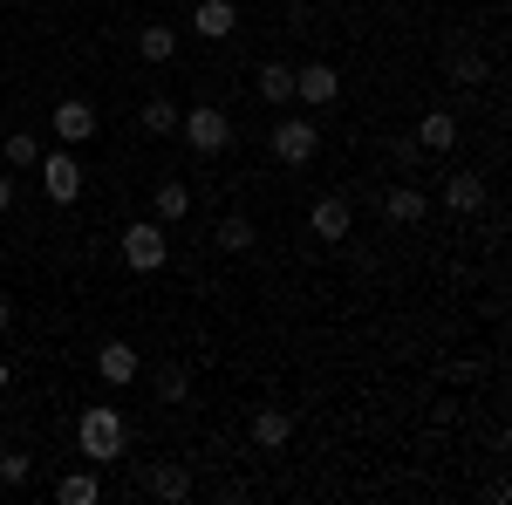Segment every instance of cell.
<instances>
[{"instance_id":"6da1fadb","label":"cell","mask_w":512,"mask_h":505,"mask_svg":"<svg viewBox=\"0 0 512 505\" xmlns=\"http://www.w3.org/2000/svg\"><path fill=\"white\" fill-rule=\"evenodd\" d=\"M76 444H82V458H89V465H117L123 444H130L123 410H117V403H89V410H82V424H76Z\"/></svg>"},{"instance_id":"7a4b0ae2","label":"cell","mask_w":512,"mask_h":505,"mask_svg":"<svg viewBox=\"0 0 512 505\" xmlns=\"http://www.w3.org/2000/svg\"><path fill=\"white\" fill-rule=\"evenodd\" d=\"M178 137L198 157H219V151H233V117L219 103H192V110H178Z\"/></svg>"},{"instance_id":"3957f363","label":"cell","mask_w":512,"mask_h":505,"mask_svg":"<svg viewBox=\"0 0 512 505\" xmlns=\"http://www.w3.org/2000/svg\"><path fill=\"white\" fill-rule=\"evenodd\" d=\"M123 267L130 273H164L171 267V239H164L158 219H130V226H123Z\"/></svg>"},{"instance_id":"277c9868","label":"cell","mask_w":512,"mask_h":505,"mask_svg":"<svg viewBox=\"0 0 512 505\" xmlns=\"http://www.w3.org/2000/svg\"><path fill=\"white\" fill-rule=\"evenodd\" d=\"M41 192H48V205H76L82 198V157L76 151H41Z\"/></svg>"},{"instance_id":"5b68a950","label":"cell","mask_w":512,"mask_h":505,"mask_svg":"<svg viewBox=\"0 0 512 505\" xmlns=\"http://www.w3.org/2000/svg\"><path fill=\"white\" fill-rule=\"evenodd\" d=\"M48 130H55V144H62V151H82V144H96V103H82V96H62V103H55V117H48Z\"/></svg>"},{"instance_id":"8992f818","label":"cell","mask_w":512,"mask_h":505,"mask_svg":"<svg viewBox=\"0 0 512 505\" xmlns=\"http://www.w3.org/2000/svg\"><path fill=\"white\" fill-rule=\"evenodd\" d=\"M267 151H274L280 164H315L321 130H315L308 117H280V123H274V137H267Z\"/></svg>"},{"instance_id":"52a82bcc","label":"cell","mask_w":512,"mask_h":505,"mask_svg":"<svg viewBox=\"0 0 512 505\" xmlns=\"http://www.w3.org/2000/svg\"><path fill=\"white\" fill-rule=\"evenodd\" d=\"M308 233H315V239H349V233H355L349 192H321L315 205H308Z\"/></svg>"},{"instance_id":"ba28073f","label":"cell","mask_w":512,"mask_h":505,"mask_svg":"<svg viewBox=\"0 0 512 505\" xmlns=\"http://www.w3.org/2000/svg\"><path fill=\"white\" fill-rule=\"evenodd\" d=\"M342 96V76L328 69V62H308V69H294V103H308V110H328Z\"/></svg>"},{"instance_id":"9c48e42d","label":"cell","mask_w":512,"mask_h":505,"mask_svg":"<svg viewBox=\"0 0 512 505\" xmlns=\"http://www.w3.org/2000/svg\"><path fill=\"white\" fill-rule=\"evenodd\" d=\"M424 212H431V192H424L417 178H403V185L383 192V219H390V226H417Z\"/></svg>"},{"instance_id":"30bf717a","label":"cell","mask_w":512,"mask_h":505,"mask_svg":"<svg viewBox=\"0 0 512 505\" xmlns=\"http://www.w3.org/2000/svg\"><path fill=\"white\" fill-rule=\"evenodd\" d=\"M96 376H103L110 389L137 383V376H144V355L130 349V342H103V349H96Z\"/></svg>"},{"instance_id":"8fae6325","label":"cell","mask_w":512,"mask_h":505,"mask_svg":"<svg viewBox=\"0 0 512 505\" xmlns=\"http://www.w3.org/2000/svg\"><path fill=\"white\" fill-rule=\"evenodd\" d=\"M192 28H198V41H233L239 7H233V0H198V7H192Z\"/></svg>"},{"instance_id":"7c38bea8","label":"cell","mask_w":512,"mask_h":505,"mask_svg":"<svg viewBox=\"0 0 512 505\" xmlns=\"http://www.w3.org/2000/svg\"><path fill=\"white\" fill-rule=\"evenodd\" d=\"M444 205H451L458 219L485 212V178H478V171H458V178H444Z\"/></svg>"},{"instance_id":"4fadbf2b","label":"cell","mask_w":512,"mask_h":505,"mask_svg":"<svg viewBox=\"0 0 512 505\" xmlns=\"http://www.w3.org/2000/svg\"><path fill=\"white\" fill-rule=\"evenodd\" d=\"M287 437H294V417H287V410H274V403L253 410V444H260V451H287Z\"/></svg>"},{"instance_id":"5bb4252c","label":"cell","mask_w":512,"mask_h":505,"mask_svg":"<svg viewBox=\"0 0 512 505\" xmlns=\"http://www.w3.org/2000/svg\"><path fill=\"white\" fill-rule=\"evenodd\" d=\"M137 55H144V62H171V55H178V28H171V21H144V28H137Z\"/></svg>"},{"instance_id":"9a60e30c","label":"cell","mask_w":512,"mask_h":505,"mask_svg":"<svg viewBox=\"0 0 512 505\" xmlns=\"http://www.w3.org/2000/svg\"><path fill=\"white\" fill-rule=\"evenodd\" d=\"M417 144H424V151H451V144H458V117H451V110H424V117H417Z\"/></svg>"},{"instance_id":"2e32d148","label":"cell","mask_w":512,"mask_h":505,"mask_svg":"<svg viewBox=\"0 0 512 505\" xmlns=\"http://www.w3.org/2000/svg\"><path fill=\"white\" fill-rule=\"evenodd\" d=\"M144 485H151V499H164V505H185V499H192V471H185V465H158Z\"/></svg>"},{"instance_id":"e0dca14e","label":"cell","mask_w":512,"mask_h":505,"mask_svg":"<svg viewBox=\"0 0 512 505\" xmlns=\"http://www.w3.org/2000/svg\"><path fill=\"white\" fill-rule=\"evenodd\" d=\"M151 212H158V226L185 219V212H192V185H178V178H158V192H151Z\"/></svg>"},{"instance_id":"ac0fdd59","label":"cell","mask_w":512,"mask_h":505,"mask_svg":"<svg viewBox=\"0 0 512 505\" xmlns=\"http://www.w3.org/2000/svg\"><path fill=\"white\" fill-rule=\"evenodd\" d=\"M151 389H158V403H185L192 396V369L185 362H158L151 369Z\"/></svg>"},{"instance_id":"d6986e66","label":"cell","mask_w":512,"mask_h":505,"mask_svg":"<svg viewBox=\"0 0 512 505\" xmlns=\"http://www.w3.org/2000/svg\"><path fill=\"white\" fill-rule=\"evenodd\" d=\"M55 499H62V505H96V499H103V478H96V465H89V471H69V478L55 485Z\"/></svg>"},{"instance_id":"ffe728a7","label":"cell","mask_w":512,"mask_h":505,"mask_svg":"<svg viewBox=\"0 0 512 505\" xmlns=\"http://www.w3.org/2000/svg\"><path fill=\"white\" fill-rule=\"evenodd\" d=\"M137 123H144V137H171V130H178V103H171V96H144Z\"/></svg>"},{"instance_id":"44dd1931","label":"cell","mask_w":512,"mask_h":505,"mask_svg":"<svg viewBox=\"0 0 512 505\" xmlns=\"http://www.w3.org/2000/svg\"><path fill=\"white\" fill-rule=\"evenodd\" d=\"M0 157H7L14 171H28V164H41V137L35 130H7V137H0Z\"/></svg>"},{"instance_id":"7402d4cb","label":"cell","mask_w":512,"mask_h":505,"mask_svg":"<svg viewBox=\"0 0 512 505\" xmlns=\"http://www.w3.org/2000/svg\"><path fill=\"white\" fill-rule=\"evenodd\" d=\"M260 96L267 103H294V69L287 62H260Z\"/></svg>"},{"instance_id":"603a6c76","label":"cell","mask_w":512,"mask_h":505,"mask_svg":"<svg viewBox=\"0 0 512 505\" xmlns=\"http://www.w3.org/2000/svg\"><path fill=\"white\" fill-rule=\"evenodd\" d=\"M212 239H219V253H253V219H239V212H233V219H219V233H212Z\"/></svg>"},{"instance_id":"cb8c5ba5","label":"cell","mask_w":512,"mask_h":505,"mask_svg":"<svg viewBox=\"0 0 512 505\" xmlns=\"http://www.w3.org/2000/svg\"><path fill=\"white\" fill-rule=\"evenodd\" d=\"M35 478V458L28 451H0V485H28Z\"/></svg>"},{"instance_id":"d4e9b609","label":"cell","mask_w":512,"mask_h":505,"mask_svg":"<svg viewBox=\"0 0 512 505\" xmlns=\"http://www.w3.org/2000/svg\"><path fill=\"white\" fill-rule=\"evenodd\" d=\"M451 82L458 89H478L485 82V55H451Z\"/></svg>"},{"instance_id":"484cf974","label":"cell","mask_w":512,"mask_h":505,"mask_svg":"<svg viewBox=\"0 0 512 505\" xmlns=\"http://www.w3.org/2000/svg\"><path fill=\"white\" fill-rule=\"evenodd\" d=\"M417 157H424V144H417V137H390V164H396V171H410Z\"/></svg>"},{"instance_id":"4316f807","label":"cell","mask_w":512,"mask_h":505,"mask_svg":"<svg viewBox=\"0 0 512 505\" xmlns=\"http://www.w3.org/2000/svg\"><path fill=\"white\" fill-rule=\"evenodd\" d=\"M7 205H14V178L0 171V212H7Z\"/></svg>"},{"instance_id":"83f0119b","label":"cell","mask_w":512,"mask_h":505,"mask_svg":"<svg viewBox=\"0 0 512 505\" xmlns=\"http://www.w3.org/2000/svg\"><path fill=\"white\" fill-rule=\"evenodd\" d=\"M7 328H14V308H7V301H0V335H7Z\"/></svg>"},{"instance_id":"f1b7e54d","label":"cell","mask_w":512,"mask_h":505,"mask_svg":"<svg viewBox=\"0 0 512 505\" xmlns=\"http://www.w3.org/2000/svg\"><path fill=\"white\" fill-rule=\"evenodd\" d=\"M7 376H14V369H7V355H0V396H7Z\"/></svg>"}]
</instances>
